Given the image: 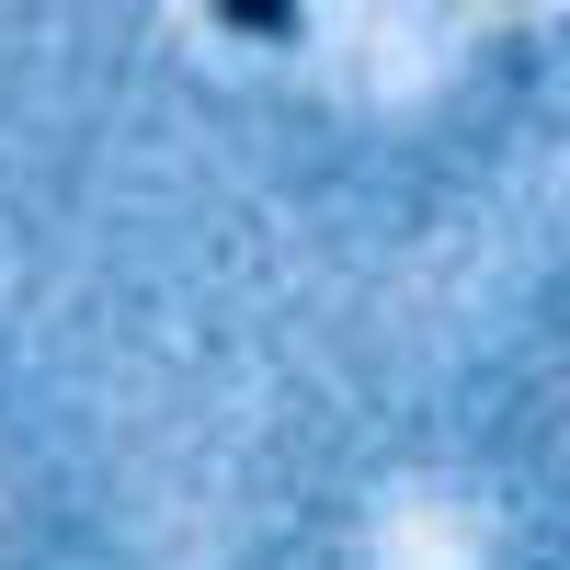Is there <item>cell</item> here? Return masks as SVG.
I'll list each match as a JSON object with an SVG mask.
<instances>
[{
    "label": "cell",
    "instance_id": "6da1fadb",
    "mask_svg": "<svg viewBox=\"0 0 570 570\" xmlns=\"http://www.w3.org/2000/svg\"><path fill=\"white\" fill-rule=\"evenodd\" d=\"M217 23H228V35H297L285 0H217Z\"/></svg>",
    "mask_w": 570,
    "mask_h": 570
}]
</instances>
